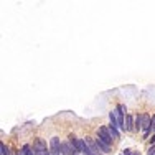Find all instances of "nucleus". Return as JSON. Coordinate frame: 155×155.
<instances>
[{
    "label": "nucleus",
    "instance_id": "423d86ee",
    "mask_svg": "<svg viewBox=\"0 0 155 155\" xmlns=\"http://www.w3.org/2000/svg\"><path fill=\"white\" fill-rule=\"evenodd\" d=\"M124 125H125V130H134V121H132V115H125V122H124Z\"/></svg>",
    "mask_w": 155,
    "mask_h": 155
},
{
    "label": "nucleus",
    "instance_id": "6e6552de",
    "mask_svg": "<svg viewBox=\"0 0 155 155\" xmlns=\"http://www.w3.org/2000/svg\"><path fill=\"white\" fill-rule=\"evenodd\" d=\"M96 144H97V148H101L102 152H109V150H111L107 144H104V142H102V140H99V139L96 140Z\"/></svg>",
    "mask_w": 155,
    "mask_h": 155
},
{
    "label": "nucleus",
    "instance_id": "f257e3e1",
    "mask_svg": "<svg viewBox=\"0 0 155 155\" xmlns=\"http://www.w3.org/2000/svg\"><path fill=\"white\" fill-rule=\"evenodd\" d=\"M109 119H111V125H112V127L125 129V125H124V122H125V119H124V112H121V109L119 107L109 114Z\"/></svg>",
    "mask_w": 155,
    "mask_h": 155
},
{
    "label": "nucleus",
    "instance_id": "9b49d317",
    "mask_svg": "<svg viewBox=\"0 0 155 155\" xmlns=\"http://www.w3.org/2000/svg\"><path fill=\"white\" fill-rule=\"evenodd\" d=\"M0 148H2V155H10V150L5 147V144H2V145H0Z\"/></svg>",
    "mask_w": 155,
    "mask_h": 155
},
{
    "label": "nucleus",
    "instance_id": "1a4fd4ad",
    "mask_svg": "<svg viewBox=\"0 0 155 155\" xmlns=\"http://www.w3.org/2000/svg\"><path fill=\"white\" fill-rule=\"evenodd\" d=\"M109 134H111V137H112V140L114 139H119V132H117V129L115 127H112V125H109Z\"/></svg>",
    "mask_w": 155,
    "mask_h": 155
},
{
    "label": "nucleus",
    "instance_id": "2eb2a0df",
    "mask_svg": "<svg viewBox=\"0 0 155 155\" xmlns=\"http://www.w3.org/2000/svg\"><path fill=\"white\" fill-rule=\"evenodd\" d=\"M134 155H137V154H134Z\"/></svg>",
    "mask_w": 155,
    "mask_h": 155
},
{
    "label": "nucleus",
    "instance_id": "f03ea898",
    "mask_svg": "<svg viewBox=\"0 0 155 155\" xmlns=\"http://www.w3.org/2000/svg\"><path fill=\"white\" fill-rule=\"evenodd\" d=\"M69 142H71V145L76 152H79V154H84L86 152V142L84 139H76L74 135H69Z\"/></svg>",
    "mask_w": 155,
    "mask_h": 155
},
{
    "label": "nucleus",
    "instance_id": "7ed1b4c3",
    "mask_svg": "<svg viewBox=\"0 0 155 155\" xmlns=\"http://www.w3.org/2000/svg\"><path fill=\"white\" fill-rule=\"evenodd\" d=\"M33 152H35V155H51V152H48V150H46L45 142L40 140V139H38V140H36V144H35Z\"/></svg>",
    "mask_w": 155,
    "mask_h": 155
},
{
    "label": "nucleus",
    "instance_id": "4468645a",
    "mask_svg": "<svg viewBox=\"0 0 155 155\" xmlns=\"http://www.w3.org/2000/svg\"><path fill=\"white\" fill-rule=\"evenodd\" d=\"M150 142H152V144H155V135L152 137V139H150Z\"/></svg>",
    "mask_w": 155,
    "mask_h": 155
},
{
    "label": "nucleus",
    "instance_id": "ddd939ff",
    "mask_svg": "<svg viewBox=\"0 0 155 155\" xmlns=\"http://www.w3.org/2000/svg\"><path fill=\"white\" fill-rule=\"evenodd\" d=\"M122 155H132V152H130V150H129V148H125V150H124V152H122Z\"/></svg>",
    "mask_w": 155,
    "mask_h": 155
},
{
    "label": "nucleus",
    "instance_id": "20e7f679",
    "mask_svg": "<svg viewBox=\"0 0 155 155\" xmlns=\"http://www.w3.org/2000/svg\"><path fill=\"white\" fill-rule=\"evenodd\" d=\"M97 137H99V140H102L104 144H107V145L112 142V137H111V134H109L107 127H99V130H97Z\"/></svg>",
    "mask_w": 155,
    "mask_h": 155
},
{
    "label": "nucleus",
    "instance_id": "39448f33",
    "mask_svg": "<svg viewBox=\"0 0 155 155\" xmlns=\"http://www.w3.org/2000/svg\"><path fill=\"white\" fill-rule=\"evenodd\" d=\"M76 150L74 148H71V142L69 144H63V147H61V154L63 155H73Z\"/></svg>",
    "mask_w": 155,
    "mask_h": 155
},
{
    "label": "nucleus",
    "instance_id": "0eeeda50",
    "mask_svg": "<svg viewBox=\"0 0 155 155\" xmlns=\"http://www.w3.org/2000/svg\"><path fill=\"white\" fill-rule=\"evenodd\" d=\"M18 155H35V152L32 150L30 145H23V147H21V152H18Z\"/></svg>",
    "mask_w": 155,
    "mask_h": 155
},
{
    "label": "nucleus",
    "instance_id": "9d476101",
    "mask_svg": "<svg viewBox=\"0 0 155 155\" xmlns=\"http://www.w3.org/2000/svg\"><path fill=\"white\" fill-rule=\"evenodd\" d=\"M142 122H144V115H137L135 117V129H142Z\"/></svg>",
    "mask_w": 155,
    "mask_h": 155
},
{
    "label": "nucleus",
    "instance_id": "f8f14e48",
    "mask_svg": "<svg viewBox=\"0 0 155 155\" xmlns=\"http://www.w3.org/2000/svg\"><path fill=\"white\" fill-rule=\"evenodd\" d=\"M147 155H155V145H154V147H150V150H148Z\"/></svg>",
    "mask_w": 155,
    "mask_h": 155
}]
</instances>
